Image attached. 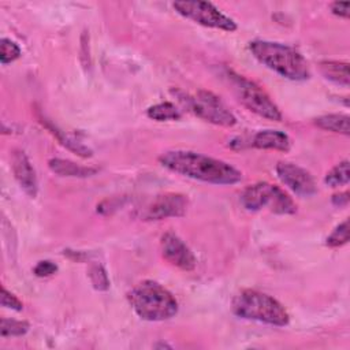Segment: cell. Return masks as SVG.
<instances>
[{"instance_id":"obj_1","label":"cell","mask_w":350,"mask_h":350,"mask_svg":"<svg viewBox=\"0 0 350 350\" xmlns=\"http://www.w3.org/2000/svg\"><path fill=\"white\" fill-rule=\"evenodd\" d=\"M159 163L175 174L206 183L235 185L242 180V172L231 164L194 150H167Z\"/></svg>"},{"instance_id":"obj_2","label":"cell","mask_w":350,"mask_h":350,"mask_svg":"<svg viewBox=\"0 0 350 350\" xmlns=\"http://www.w3.org/2000/svg\"><path fill=\"white\" fill-rule=\"evenodd\" d=\"M249 49L261 64L287 79L305 81L310 77L306 59L288 45L265 40H254L249 44Z\"/></svg>"},{"instance_id":"obj_3","label":"cell","mask_w":350,"mask_h":350,"mask_svg":"<svg viewBox=\"0 0 350 350\" xmlns=\"http://www.w3.org/2000/svg\"><path fill=\"white\" fill-rule=\"evenodd\" d=\"M127 299L138 317L146 321H163L174 317L178 312V301L160 283L144 280L135 284Z\"/></svg>"},{"instance_id":"obj_4","label":"cell","mask_w":350,"mask_h":350,"mask_svg":"<svg viewBox=\"0 0 350 350\" xmlns=\"http://www.w3.org/2000/svg\"><path fill=\"white\" fill-rule=\"evenodd\" d=\"M231 310L245 320H254L275 327H284L290 323L286 308L273 297L252 290H241L231 301Z\"/></svg>"},{"instance_id":"obj_5","label":"cell","mask_w":350,"mask_h":350,"mask_svg":"<svg viewBox=\"0 0 350 350\" xmlns=\"http://www.w3.org/2000/svg\"><path fill=\"white\" fill-rule=\"evenodd\" d=\"M224 75L231 83L238 100L249 111L269 120H275V122L282 120L283 115L279 107L271 100L268 93L261 86H258L256 82L228 68L226 70Z\"/></svg>"},{"instance_id":"obj_6","label":"cell","mask_w":350,"mask_h":350,"mask_svg":"<svg viewBox=\"0 0 350 350\" xmlns=\"http://www.w3.org/2000/svg\"><path fill=\"white\" fill-rule=\"evenodd\" d=\"M241 204L247 211L269 209L278 215H294L297 212V204L293 198L279 186L268 182L247 186L241 194Z\"/></svg>"},{"instance_id":"obj_7","label":"cell","mask_w":350,"mask_h":350,"mask_svg":"<svg viewBox=\"0 0 350 350\" xmlns=\"http://www.w3.org/2000/svg\"><path fill=\"white\" fill-rule=\"evenodd\" d=\"M180 101L189 108L190 112L216 126L232 127L237 118L227 108V105L209 90H197L194 94H180Z\"/></svg>"},{"instance_id":"obj_8","label":"cell","mask_w":350,"mask_h":350,"mask_svg":"<svg viewBox=\"0 0 350 350\" xmlns=\"http://www.w3.org/2000/svg\"><path fill=\"white\" fill-rule=\"evenodd\" d=\"M172 7L183 18H187L206 27L220 29L230 33L235 31L238 27L237 22L232 18L223 14L216 5L209 1H175Z\"/></svg>"},{"instance_id":"obj_9","label":"cell","mask_w":350,"mask_h":350,"mask_svg":"<svg viewBox=\"0 0 350 350\" xmlns=\"http://www.w3.org/2000/svg\"><path fill=\"white\" fill-rule=\"evenodd\" d=\"M275 171L282 183L301 197H310L317 191L312 174L298 164L290 161H279L275 167Z\"/></svg>"},{"instance_id":"obj_10","label":"cell","mask_w":350,"mask_h":350,"mask_svg":"<svg viewBox=\"0 0 350 350\" xmlns=\"http://www.w3.org/2000/svg\"><path fill=\"white\" fill-rule=\"evenodd\" d=\"M189 200L180 193H165L157 196L142 213L144 220H163L168 217H180L186 213Z\"/></svg>"},{"instance_id":"obj_11","label":"cell","mask_w":350,"mask_h":350,"mask_svg":"<svg viewBox=\"0 0 350 350\" xmlns=\"http://www.w3.org/2000/svg\"><path fill=\"white\" fill-rule=\"evenodd\" d=\"M163 257L182 271H193L197 265L196 256L190 247L174 232H165L160 241Z\"/></svg>"},{"instance_id":"obj_12","label":"cell","mask_w":350,"mask_h":350,"mask_svg":"<svg viewBox=\"0 0 350 350\" xmlns=\"http://www.w3.org/2000/svg\"><path fill=\"white\" fill-rule=\"evenodd\" d=\"M11 167L19 186L23 189V191L27 196L34 198L37 196V189H38L37 176L29 157L23 150H19V149L14 150L11 157Z\"/></svg>"},{"instance_id":"obj_13","label":"cell","mask_w":350,"mask_h":350,"mask_svg":"<svg viewBox=\"0 0 350 350\" xmlns=\"http://www.w3.org/2000/svg\"><path fill=\"white\" fill-rule=\"evenodd\" d=\"M252 146L257 149L287 152L291 148V139L284 131L280 130H261L253 135Z\"/></svg>"},{"instance_id":"obj_14","label":"cell","mask_w":350,"mask_h":350,"mask_svg":"<svg viewBox=\"0 0 350 350\" xmlns=\"http://www.w3.org/2000/svg\"><path fill=\"white\" fill-rule=\"evenodd\" d=\"M49 170L59 175V176H67V178H88L94 175L98 170L94 167H86V165H79L71 160L66 159H51L48 161Z\"/></svg>"},{"instance_id":"obj_15","label":"cell","mask_w":350,"mask_h":350,"mask_svg":"<svg viewBox=\"0 0 350 350\" xmlns=\"http://www.w3.org/2000/svg\"><path fill=\"white\" fill-rule=\"evenodd\" d=\"M38 119H40V122L42 123V126H45L57 139H59V142L63 145V146H66L67 149H70V150H72L75 154H78V156H81V157H90L92 154H93V152H92V149H89L88 146H85L83 144H81V142H78V141H75L74 138H71V137H68L64 131H62L60 129H57L53 123H51L49 122V119H46L45 116H42V115H40L38 116Z\"/></svg>"},{"instance_id":"obj_16","label":"cell","mask_w":350,"mask_h":350,"mask_svg":"<svg viewBox=\"0 0 350 350\" xmlns=\"http://www.w3.org/2000/svg\"><path fill=\"white\" fill-rule=\"evenodd\" d=\"M320 71L324 78L343 86H349V63L339 60H323L320 62Z\"/></svg>"},{"instance_id":"obj_17","label":"cell","mask_w":350,"mask_h":350,"mask_svg":"<svg viewBox=\"0 0 350 350\" xmlns=\"http://www.w3.org/2000/svg\"><path fill=\"white\" fill-rule=\"evenodd\" d=\"M349 115L346 113H328L314 119V124L323 130L336 134L349 135Z\"/></svg>"},{"instance_id":"obj_18","label":"cell","mask_w":350,"mask_h":350,"mask_svg":"<svg viewBox=\"0 0 350 350\" xmlns=\"http://www.w3.org/2000/svg\"><path fill=\"white\" fill-rule=\"evenodd\" d=\"M146 115L157 122H164V120H179L182 118L180 111L178 109V107H175V104L170 103V101H164V103H159L154 105H150L146 109Z\"/></svg>"},{"instance_id":"obj_19","label":"cell","mask_w":350,"mask_h":350,"mask_svg":"<svg viewBox=\"0 0 350 350\" xmlns=\"http://www.w3.org/2000/svg\"><path fill=\"white\" fill-rule=\"evenodd\" d=\"M350 180V171H349V160H343L332 167L324 176L325 185L329 187H340L347 185Z\"/></svg>"},{"instance_id":"obj_20","label":"cell","mask_w":350,"mask_h":350,"mask_svg":"<svg viewBox=\"0 0 350 350\" xmlns=\"http://www.w3.org/2000/svg\"><path fill=\"white\" fill-rule=\"evenodd\" d=\"M349 242V220H343L339 223L332 232L325 238V245L328 247H339Z\"/></svg>"},{"instance_id":"obj_21","label":"cell","mask_w":350,"mask_h":350,"mask_svg":"<svg viewBox=\"0 0 350 350\" xmlns=\"http://www.w3.org/2000/svg\"><path fill=\"white\" fill-rule=\"evenodd\" d=\"M29 323L23 320L1 319V336H22L29 331Z\"/></svg>"},{"instance_id":"obj_22","label":"cell","mask_w":350,"mask_h":350,"mask_svg":"<svg viewBox=\"0 0 350 350\" xmlns=\"http://www.w3.org/2000/svg\"><path fill=\"white\" fill-rule=\"evenodd\" d=\"M89 278L93 287L98 291H107L109 288L108 275L101 264H93L89 268Z\"/></svg>"},{"instance_id":"obj_23","label":"cell","mask_w":350,"mask_h":350,"mask_svg":"<svg viewBox=\"0 0 350 350\" xmlns=\"http://www.w3.org/2000/svg\"><path fill=\"white\" fill-rule=\"evenodd\" d=\"M22 51L19 48V45L10 40V38H1L0 42V62L1 64H7L11 63L14 60H16L21 56Z\"/></svg>"},{"instance_id":"obj_24","label":"cell","mask_w":350,"mask_h":350,"mask_svg":"<svg viewBox=\"0 0 350 350\" xmlns=\"http://www.w3.org/2000/svg\"><path fill=\"white\" fill-rule=\"evenodd\" d=\"M56 271H57V265L51 260H41L33 268V273L38 278L52 276L53 273H56Z\"/></svg>"},{"instance_id":"obj_25","label":"cell","mask_w":350,"mask_h":350,"mask_svg":"<svg viewBox=\"0 0 350 350\" xmlns=\"http://www.w3.org/2000/svg\"><path fill=\"white\" fill-rule=\"evenodd\" d=\"M1 306L16 312H21L23 309V304L19 301V298L10 293L5 287H1Z\"/></svg>"},{"instance_id":"obj_26","label":"cell","mask_w":350,"mask_h":350,"mask_svg":"<svg viewBox=\"0 0 350 350\" xmlns=\"http://www.w3.org/2000/svg\"><path fill=\"white\" fill-rule=\"evenodd\" d=\"M349 5H350L349 1H334L329 5V8L334 15L340 18H349Z\"/></svg>"},{"instance_id":"obj_27","label":"cell","mask_w":350,"mask_h":350,"mask_svg":"<svg viewBox=\"0 0 350 350\" xmlns=\"http://www.w3.org/2000/svg\"><path fill=\"white\" fill-rule=\"evenodd\" d=\"M332 204L336 206H346L349 204V191H342L332 196Z\"/></svg>"}]
</instances>
